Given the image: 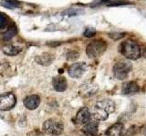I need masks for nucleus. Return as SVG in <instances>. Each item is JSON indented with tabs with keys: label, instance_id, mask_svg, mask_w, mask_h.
<instances>
[{
	"label": "nucleus",
	"instance_id": "obj_1",
	"mask_svg": "<svg viewBox=\"0 0 146 136\" xmlns=\"http://www.w3.org/2000/svg\"><path fill=\"white\" fill-rule=\"evenodd\" d=\"M115 111V103L112 100L105 99L98 102L92 109V116L98 121H104L109 114Z\"/></svg>",
	"mask_w": 146,
	"mask_h": 136
},
{
	"label": "nucleus",
	"instance_id": "obj_2",
	"mask_svg": "<svg viewBox=\"0 0 146 136\" xmlns=\"http://www.w3.org/2000/svg\"><path fill=\"white\" fill-rule=\"evenodd\" d=\"M120 52L129 60H137L141 54L140 45L132 40H126L120 45Z\"/></svg>",
	"mask_w": 146,
	"mask_h": 136
},
{
	"label": "nucleus",
	"instance_id": "obj_3",
	"mask_svg": "<svg viewBox=\"0 0 146 136\" xmlns=\"http://www.w3.org/2000/svg\"><path fill=\"white\" fill-rule=\"evenodd\" d=\"M107 49V44L103 40H95L86 47V54L90 58H95L102 54Z\"/></svg>",
	"mask_w": 146,
	"mask_h": 136
},
{
	"label": "nucleus",
	"instance_id": "obj_4",
	"mask_svg": "<svg viewBox=\"0 0 146 136\" xmlns=\"http://www.w3.org/2000/svg\"><path fill=\"white\" fill-rule=\"evenodd\" d=\"M132 70V65L130 62L121 61L116 63L113 66V75L115 78L119 80H124L126 79L129 74Z\"/></svg>",
	"mask_w": 146,
	"mask_h": 136
},
{
	"label": "nucleus",
	"instance_id": "obj_5",
	"mask_svg": "<svg viewBox=\"0 0 146 136\" xmlns=\"http://www.w3.org/2000/svg\"><path fill=\"white\" fill-rule=\"evenodd\" d=\"M64 129L63 124L56 119H48L43 124V130L46 133L51 135H59L62 133Z\"/></svg>",
	"mask_w": 146,
	"mask_h": 136
},
{
	"label": "nucleus",
	"instance_id": "obj_6",
	"mask_svg": "<svg viewBox=\"0 0 146 136\" xmlns=\"http://www.w3.org/2000/svg\"><path fill=\"white\" fill-rule=\"evenodd\" d=\"M16 96L13 93H5L0 94V110L9 111L15 106Z\"/></svg>",
	"mask_w": 146,
	"mask_h": 136
},
{
	"label": "nucleus",
	"instance_id": "obj_7",
	"mask_svg": "<svg viewBox=\"0 0 146 136\" xmlns=\"http://www.w3.org/2000/svg\"><path fill=\"white\" fill-rule=\"evenodd\" d=\"M86 69H87V65L83 62L73 63V65H70V67L68 68V75H70L71 78L79 79L85 74Z\"/></svg>",
	"mask_w": 146,
	"mask_h": 136
},
{
	"label": "nucleus",
	"instance_id": "obj_8",
	"mask_svg": "<svg viewBox=\"0 0 146 136\" xmlns=\"http://www.w3.org/2000/svg\"><path fill=\"white\" fill-rule=\"evenodd\" d=\"M54 60H55V56L51 53H43L39 54V56H36L35 58L36 63L43 66L51 65Z\"/></svg>",
	"mask_w": 146,
	"mask_h": 136
},
{
	"label": "nucleus",
	"instance_id": "obj_9",
	"mask_svg": "<svg viewBox=\"0 0 146 136\" xmlns=\"http://www.w3.org/2000/svg\"><path fill=\"white\" fill-rule=\"evenodd\" d=\"M90 120V112L87 107H82L80 110L78 112L75 122L78 124H85Z\"/></svg>",
	"mask_w": 146,
	"mask_h": 136
},
{
	"label": "nucleus",
	"instance_id": "obj_10",
	"mask_svg": "<svg viewBox=\"0 0 146 136\" xmlns=\"http://www.w3.org/2000/svg\"><path fill=\"white\" fill-rule=\"evenodd\" d=\"M140 88L139 85L135 82H126L122 84L121 87V93L126 95H131L139 93Z\"/></svg>",
	"mask_w": 146,
	"mask_h": 136
},
{
	"label": "nucleus",
	"instance_id": "obj_11",
	"mask_svg": "<svg viewBox=\"0 0 146 136\" xmlns=\"http://www.w3.org/2000/svg\"><path fill=\"white\" fill-rule=\"evenodd\" d=\"M23 103H24L25 107L29 109V110H34V109L38 107L40 103V98L39 96H38V95H36V94L29 95V96H27L24 99Z\"/></svg>",
	"mask_w": 146,
	"mask_h": 136
},
{
	"label": "nucleus",
	"instance_id": "obj_12",
	"mask_svg": "<svg viewBox=\"0 0 146 136\" xmlns=\"http://www.w3.org/2000/svg\"><path fill=\"white\" fill-rule=\"evenodd\" d=\"M98 128H99V124L98 122L95 121H89L87 124H84L82 131L83 133L87 135L90 136H97L98 134Z\"/></svg>",
	"mask_w": 146,
	"mask_h": 136
},
{
	"label": "nucleus",
	"instance_id": "obj_13",
	"mask_svg": "<svg viewBox=\"0 0 146 136\" xmlns=\"http://www.w3.org/2000/svg\"><path fill=\"white\" fill-rule=\"evenodd\" d=\"M52 85L58 92H63L67 89V81L63 76H56L52 80Z\"/></svg>",
	"mask_w": 146,
	"mask_h": 136
},
{
	"label": "nucleus",
	"instance_id": "obj_14",
	"mask_svg": "<svg viewBox=\"0 0 146 136\" xmlns=\"http://www.w3.org/2000/svg\"><path fill=\"white\" fill-rule=\"evenodd\" d=\"M123 129H124L123 124L118 122V124L111 125L106 131V136H122Z\"/></svg>",
	"mask_w": 146,
	"mask_h": 136
},
{
	"label": "nucleus",
	"instance_id": "obj_15",
	"mask_svg": "<svg viewBox=\"0 0 146 136\" xmlns=\"http://www.w3.org/2000/svg\"><path fill=\"white\" fill-rule=\"evenodd\" d=\"M20 51H21L20 47L16 46V45H13V44H7V45H5L3 48V52L5 53V54L10 56H17V54L20 53Z\"/></svg>",
	"mask_w": 146,
	"mask_h": 136
},
{
	"label": "nucleus",
	"instance_id": "obj_16",
	"mask_svg": "<svg viewBox=\"0 0 146 136\" xmlns=\"http://www.w3.org/2000/svg\"><path fill=\"white\" fill-rule=\"evenodd\" d=\"M17 33V27L15 26H11L7 30L6 33L4 34L3 35V39L5 41H8V40H10L12 39L14 36H15Z\"/></svg>",
	"mask_w": 146,
	"mask_h": 136
},
{
	"label": "nucleus",
	"instance_id": "obj_17",
	"mask_svg": "<svg viewBox=\"0 0 146 136\" xmlns=\"http://www.w3.org/2000/svg\"><path fill=\"white\" fill-rule=\"evenodd\" d=\"M83 92L85 94V95H91V94H96V92H97L98 90V87L97 85H94V84H89V85H83Z\"/></svg>",
	"mask_w": 146,
	"mask_h": 136
},
{
	"label": "nucleus",
	"instance_id": "obj_18",
	"mask_svg": "<svg viewBox=\"0 0 146 136\" xmlns=\"http://www.w3.org/2000/svg\"><path fill=\"white\" fill-rule=\"evenodd\" d=\"M1 5L4 7H7L9 9H14V8L19 7L20 3L17 1V0H6V1H2Z\"/></svg>",
	"mask_w": 146,
	"mask_h": 136
},
{
	"label": "nucleus",
	"instance_id": "obj_19",
	"mask_svg": "<svg viewBox=\"0 0 146 136\" xmlns=\"http://www.w3.org/2000/svg\"><path fill=\"white\" fill-rule=\"evenodd\" d=\"M80 54L77 51H74V50H71V51H68L66 54L67 56V60L68 61H75L79 58Z\"/></svg>",
	"mask_w": 146,
	"mask_h": 136
},
{
	"label": "nucleus",
	"instance_id": "obj_20",
	"mask_svg": "<svg viewBox=\"0 0 146 136\" xmlns=\"http://www.w3.org/2000/svg\"><path fill=\"white\" fill-rule=\"evenodd\" d=\"M9 63L7 61L1 60L0 61V75H4L7 71L9 70Z\"/></svg>",
	"mask_w": 146,
	"mask_h": 136
},
{
	"label": "nucleus",
	"instance_id": "obj_21",
	"mask_svg": "<svg viewBox=\"0 0 146 136\" xmlns=\"http://www.w3.org/2000/svg\"><path fill=\"white\" fill-rule=\"evenodd\" d=\"M95 34H96V30L93 27H87L83 32V35L85 37H88V38L92 37V36L95 35Z\"/></svg>",
	"mask_w": 146,
	"mask_h": 136
},
{
	"label": "nucleus",
	"instance_id": "obj_22",
	"mask_svg": "<svg viewBox=\"0 0 146 136\" xmlns=\"http://www.w3.org/2000/svg\"><path fill=\"white\" fill-rule=\"evenodd\" d=\"M124 4H128V2L126 1H121V0H114V1H108L106 3V5L108 7H119V6H121V5H124Z\"/></svg>",
	"mask_w": 146,
	"mask_h": 136
},
{
	"label": "nucleus",
	"instance_id": "obj_23",
	"mask_svg": "<svg viewBox=\"0 0 146 136\" xmlns=\"http://www.w3.org/2000/svg\"><path fill=\"white\" fill-rule=\"evenodd\" d=\"M7 17L5 16L3 14L0 13V30L5 28V26H7Z\"/></svg>",
	"mask_w": 146,
	"mask_h": 136
},
{
	"label": "nucleus",
	"instance_id": "obj_24",
	"mask_svg": "<svg viewBox=\"0 0 146 136\" xmlns=\"http://www.w3.org/2000/svg\"><path fill=\"white\" fill-rule=\"evenodd\" d=\"M124 35H125V34H123V33H111V34H109V36L111 38H112L113 40H119V39L122 38Z\"/></svg>",
	"mask_w": 146,
	"mask_h": 136
},
{
	"label": "nucleus",
	"instance_id": "obj_25",
	"mask_svg": "<svg viewBox=\"0 0 146 136\" xmlns=\"http://www.w3.org/2000/svg\"><path fill=\"white\" fill-rule=\"evenodd\" d=\"M143 56H144V57L146 58V48L144 49V52H143Z\"/></svg>",
	"mask_w": 146,
	"mask_h": 136
},
{
	"label": "nucleus",
	"instance_id": "obj_26",
	"mask_svg": "<svg viewBox=\"0 0 146 136\" xmlns=\"http://www.w3.org/2000/svg\"><path fill=\"white\" fill-rule=\"evenodd\" d=\"M145 134H146V129H145Z\"/></svg>",
	"mask_w": 146,
	"mask_h": 136
}]
</instances>
